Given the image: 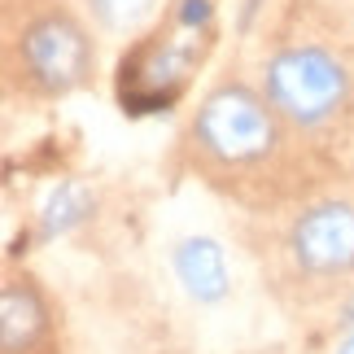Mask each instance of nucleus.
Wrapping results in <instances>:
<instances>
[{
  "label": "nucleus",
  "instance_id": "f257e3e1",
  "mask_svg": "<svg viewBox=\"0 0 354 354\" xmlns=\"http://www.w3.org/2000/svg\"><path fill=\"white\" fill-rule=\"evenodd\" d=\"M346 71L324 48H284L267 62L271 110L297 127H319L346 105Z\"/></svg>",
  "mask_w": 354,
  "mask_h": 354
},
{
  "label": "nucleus",
  "instance_id": "f03ea898",
  "mask_svg": "<svg viewBox=\"0 0 354 354\" xmlns=\"http://www.w3.org/2000/svg\"><path fill=\"white\" fill-rule=\"evenodd\" d=\"M193 136L206 158L223 162V167H245V162H258L271 153V145H276V114L267 110L263 97L232 84V88H219L206 97Z\"/></svg>",
  "mask_w": 354,
  "mask_h": 354
},
{
  "label": "nucleus",
  "instance_id": "7ed1b4c3",
  "mask_svg": "<svg viewBox=\"0 0 354 354\" xmlns=\"http://www.w3.org/2000/svg\"><path fill=\"white\" fill-rule=\"evenodd\" d=\"M22 53V75L31 79V88L62 97V92L79 88L92 75V44L84 26L71 22L66 13H44L22 31L18 39Z\"/></svg>",
  "mask_w": 354,
  "mask_h": 354
},
{
  "label": "nucleus",
  "instance_id": "20e7f679",
  "mask_svg": "<svg viewBox=\"0 0 354 354\" xmlns=\"http://www.w3.org/2000/svg\"><path fill=\"white\" fill-rule=\"evenodd\" d=\"M289 250L297 267L310 276H342L354 267V206L346 201H324L310 206L302 219L293 223Z\"/></svg>",
  "mask_w": 354,
  "mask_h": 354
},
{
  "label": "nucleus",
  "instance_id": "39448f33",
  "mask_svg": "<svg viewBox=\"0 0 354 354\" xmlns=\"http://www.w3.org/2000/svg\"><path fill=\"white\" fill-rule=\"evenodd\" d=\"M48 333V310L26 280H9L0 293V346L5 354H31Z\"/></svg>",
  "mask_w": 354,
  "mask_h": 354
},
{
  "label": "nucleus",
  "instance_id": "423d86ee",
  "mask_svg": "<svg viewBox=\"0 0 354 354\" xmlns=\"http://www.w3.org/2000/svg\"><path fill=\"white\" fill-rule=\"evenodd\" d=\"M175 271H180L184 289L201 297V302H214V297L227 293V271H223V250L206 236H193L175 250Z\"/></svg>",
  "mask_w": 354,
  "mask_h": 354
},
{
  "label": "nucleus",
  "instance_id": "0eeeda50",
  "mask_svg": "<svg viewBox=\"0 0 354 354\" xmlns=\"http://www.w3.org/2000/svg\"><path fill=\"white\" fill-rule=\"evenodd\" d=\"M158 0H88L92 18H97L105 31H131V26H140L149 13H153Z\"/></svg>",
  "mask_w": 354,
  "mask_h": 354
},
{
  "label": "nucleus",
  "instance_id": "6e6552de",
  "mask_svg": "<svg viewBox=\"0 0 354 354\" xmlns=\"http://www.w3.org/2000/svg\"><path fill=\"white\" fill-rule=\"evenodd\" d=\"M88 193L79 184H66L57 197L48 201V210H44V236H57V232H66V227H75L79 219L88 214Z\"/></svg>",
  "mask_w": 354,
  "mask_h": 354
},
{
  "label": "nucleus",
  "instance_id": "1a4fd4ad",
  "mask_svg": "<svg viewBox=\"0 0 354 354\" xmlns=\"http://www.w3.org/2000/svg\"><path fill=\"white\" fill-rule=\"evenodd\" d=\"M342 354H354V337H350V342H346V346H342Z\"/></svg>",
  "mask_w": 354,
  "mask_h": 354
}]
</instances>
